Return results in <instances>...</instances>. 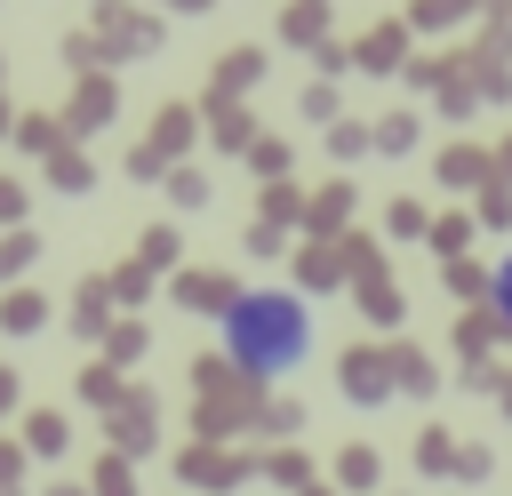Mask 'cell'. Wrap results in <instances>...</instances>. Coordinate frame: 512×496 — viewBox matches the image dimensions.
Segmentation results:
<instances>
[{
    "mask_svg": "<svg viewBox=\"0 0 512 496\" xmlns=\"http://www.w3.org/2000/svg\"><path fill=\"white\" fill-rule=\"evenodd\" d=\"M216 352L256 384H288L320 352V320L296 288H232L216 312Z\"/></svg>",
    "mask_w": 512,
    "mask_h": 496,
    "instance_id": "obj_1",
    "label": "cell"
},
{
    "mask_svg": "<svg viewBox=\"0 0 512 496\" xmlns=\"http://www.w3.org/2000/svg\"><path fill=\"white\" fill-rule=\"evenodd\" d=\"M488 304H496V320L512 328V248H504V256L488 264Z\"/></svg>",
    "mask_w": 512,
    "mask_h": 496,
    "instance_id": "obj_2",
    "label": "cell"
}]
</instances>
